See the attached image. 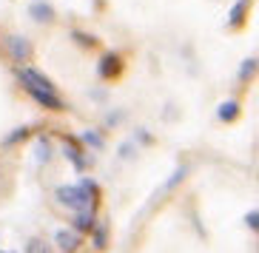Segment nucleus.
<instances>
[{"instance_id":"obj_4","label":"nucleus","mask_w":259,"mask_h":253,"mask_svg":"<svg viewBox=\"0 0 259 253\" xmlns=\"http://www.w3.org/2000/svg\"><path fill=\"white\" fill-rule=\"evenodd\" d=\"M122 71H125V63H122V57L117 52H106L97 60V77L100 80H117Z\"/></svg>"},{"instance_id":"obj_20","label":"nucleus","mask_w":259,"mask_h":253,"mask_svg":"<svg viewBox=\"0 0 259 253\" xmlns=\"http://www.w3.org/2000/svg\"><path fill=\"white\" fill-rule=\"evenodd\" d=\"M120 117H122V111H114V114H108V117H106V125H108V128H117V125H120Z\"/></svg>"},{"instance_id":"obj_11","label":"nucleus","mask_w":259,"mask_h":253,"mask_svg":"<svg viewBox=\"0 0 259 253\" xmlns=\"http://www.w3.org/2000/svg\"><path fill=\"white\" fill-rule=\"evenodd\" d=\"M77 142H80L83 148H92V151H103V148H106V139H103V134H100V131H94V128L83 131V134L77 137Z\"/></svg>"},{"instance_id":"obj_9","label":"nucleus","mask_w":259,"mask_h":253,"mask_svg":"<svg viewBox=\"0 0 259 253\" xmlns=\"http://www.w3.org/2000/svg\"><path fill=\"white\" fill-rule=\"evenodd\" d=\"M239 117H242L239 100H225L220 108H217V120H220V123H236Z\"/></svg>"},{"instance_id":"obj_5","label":"nucleus","mask_w":259,"mask_h":253,"mask_svg":"<svg viewBox=\"0 0 259 253\" xmlns=\"http://www.w3.org/2000/svg\"><path fill=\"white\" fill-rule=\"evenodd\" d=\"M89 239H92V250H97V253L108 250V245H111V230H108V222H106V219H97V222L92 225V230H89Z\"/></svg>"},{"instance_id":"obj_12","label":"nucleus","mask_w":259,"mask_h":253,"mask_svg":"<svg viewBox=\"0 0 259 253\" xmlns=\"http://www.w3.org/2000/svg\"><path fill=\"white\" fill-rule=\"evenodd\" d=\"M97 222V214H92V211H74V222H71V228L80 230V233H89L92 230V225Z\"/></svg>"},{"instance_id":"obj_10","label":"nucleus","mask_w":259,"mask_h":253,"mask_svg":"<svg viewBox=\"0 0 259 253\" xmlns=\"http://www.w3.org/2000/svg\"><path fill=\"white\" fill-rule=\"evenodd\" d=\"M248 9H251V0H236L234 9H231V15H228V29H239L245 23Z\"/></svg>"},{"instance_id":"obj_6","label":"nucleus","mask_w":259,"mask_h":253,"mask_svg":"<svg viewBox=\"0 0 259 253\" xmlns=\"http://www.w3.org/2000/svg\"><path fill=\"white\" fill-rule=\"evenodd\" d=\"M69 145H63V154H66V160L74 165L77 171H85L92 168V160H89V154H85V148L77 142V139H66Z\"/></svg>"},{"instance_id":"obj_18","label":"nucleus","mask_w":259,"mask_h":253,"mask_svg":"<svg viewBox=\"0 0 259 253\" xmlns=\"http://www.w3.org/2000/svg\"><path fill=\"white\" fill-rule=\"evenodd\" d=\"M245 225H248V230H251V233H256V230H259V214H256V208H251V211L245 214Z\"/></svg>"},{"instance_id":"obj_14","label":"nucleus","mask_w":259,"mask_h":253,"mask_svg":"<svg viewBox=\"0 0 259 253\" xmlns=\"http://www.w3.org/2000/svg\"><path fill=\"white\" fill-rule=\"evenodd\" d=\"M26 253H54V250L43 236H31L29 242H26Z\"/></svg>"},{"instance_id":"obj_3","label":"nucleus","mask_w":259,"mask_h":253,"mask_svg":"<svg viewBox=\"0 0 259 253\" xmlns=\"http://www.w3.org/2000/svg\"><path fill=\"white\" fill-rule=\"evenodd\" d=\"M3 46H6V54L12 57L15 63H26L34 54V46H31V40L23 37V34H9L3 40Z\"/></svg>"},{"instance_id":"obj_22","label":"nucleus","mask_w":259,"mask_h":253,"mask_svg":"<svg viewBox=\"0 0 259 253\" xmlns=\"http://www.w3.org/2000/svg\"><path fill=\"white\" fill-rule=\"evenodd\" d=\"M0 253H3V250H0Z\"/></svg>"},{"instance_id":"obj_7","label":"nucleus","mask_w":259,"mask_h":253,"mask_svg":"<svg viewBox=\"0 0 259 253\" xmlns=\"http://www.w3.org/2000/svg\"><path fill=\"white\" fill-rule=\"evenodd\" d=\"M29 17L34 20V23H43V26H52L54 20H57V12H54L52 3H46V0H34L29 6Z\"/></svg>"},{"instance_id":"obj_13","label":"nucleus","mask_w":259,"mask_h":253,"mask_svg":"<svg viewBox=\"0 0 259 253\" xmlns=\"http://www.w3.org/2000/svg\"><path fill=\"white\" fill-rule=\"evenodd\" d=\"M253 74H256V54H251V57L242 60V66H239V83L253 80Z\"/></svg>"},{"instance_id":"obj_17","label":"nucleus","mask_w":259,"mask_h":253,"mask_svg":"<svg viewBox=\"0 0 259 253\" xmlns=\"http://www.w3.org/2000/svg\"><path fill=\"white\" fill-rule=\"evenodd\" d=\"M185 174H188V168H177V171H174V177H171L165 185H162V191H165V193H168V191H174V185H177V182H183Z\"/></svg>"},{"instance_id":"obj_1","label":"nucleus","mask_w":259,"mask_h":253,"mask_svg":"<svg viewBox=\"0 0 259 253\" xmlns=\"http://www.w3.org/2000/svg\"><path fill=\"white\" fill-rule=\"evenodd\" d=\"M15 77H17V83L29 91V97L37 103V106L49 108V111H66V100L60 97L57 85H54L43 71L31 69V66H26V63H17Z\"/></svg>"},{"instance_id":"obj_15","label":"nucleus","mask_w":259,"mask_h":253,"mask_svg":"<svg viewBox=\"0 0 259 253\" xmlns=\"http://www.w3.org/2000/svg\"><path fill=\"white\" fill-rule=\"evenodd\" d=\"M26 139H29V128L23 125V128H15V131H12V134L3 139V145H6V148H15V145H20V142H26Z\"/></svg>"},{"instance_id":"obj_19","label":"nucleus","mask_w":259,"mask_h":253,"mask_svg":"<svg viewBox=\"0 0 259 253\" xmlns=\"http://www.w3.org/2000/svg\"><path fill=\"white\" fill-rule=\"evenodd\" d=\"M71 37H74L77 40V43H83V46H97V40H94L92 37V34H83V31H71Z\"/></svg>"},{"instance_id":"obj_16","label":"nucleus","mask_w":259,"mask_h":253,"mask_svg":"<svg viewBox=\"0 0 259 253\" xmlns=\"http://www.w3.org/2000/svg\"><path fill=\"white\" fill-rule=\"evenodd\" d=\"M52 160V145H49V139H37V162H46Z\"/></svg>"},{"instance_id":"obj_2","label":"nucleus","mask_w":259,"mask_h":253,"mask_svg":"<svg viewBox=\"0 0 259 253\" xmlns=\"http://www.w3.org/2000/svg\"><path fill=\"white\" fill-rule=\"evenodd\" d=\"M52 242L57 247V253H77L83 247V233L74 228H57L52 233Z\"/></svg>"},{"instance_id":"obj_8","label":"nucleus","mask_w":259,"mask_h":253,"mask_svg":"<svg viewBox=\"0 0 259 253\" xmlns=\"http://www.w3.org/2000/svg\"><path fill=\"white\" fill-rule=\"evenodd\" d=\"M54 202L66 211H74L77 208V185H57L54 188Z\"/></svg>"},{"instance_id":"obj_21","label":"nucleus","mask_w":259,"mask_h":253,"mask_svg":"<svg viewBox=\"0 0 259 253\" xmlns=\"http://www.w3.org/2000/svg\"><path fill=\"white\" fill-rule=\"evenodd\" d=\"M134 154H137V148H131V142L120 145V157H122V160H128V157H134Z\"/></svg>"}]
</instances>
